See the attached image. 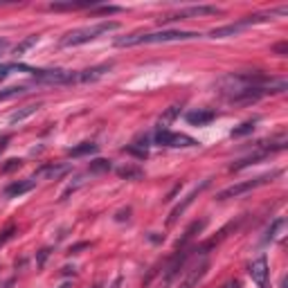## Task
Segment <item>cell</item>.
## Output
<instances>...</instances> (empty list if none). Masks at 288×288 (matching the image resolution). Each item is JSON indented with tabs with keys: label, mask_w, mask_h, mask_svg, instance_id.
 <instances>
[{
	"label": "cell",
	"mask_w": 288,
	"mask_h": 288,
	"mask_svg": "<svg viewBox=\"0 0 288 288\" xmlns=\"http://www.w3.org/2000/svg\"><path fill=\"white\" fill-rule=\"evenodd\" d=\"M23 167V160H18V158H12V160H7V165L3 167V174H12V171H16V169H20Z\"/></svg>",
	"instance_id": "29"
},
{
	"label": "cell",
	"mask_w": 288,
	"mask_h": 288,
	"mask_svg": "<svg viewBox=\"0 0 288 288\" xmlns=\"http://www.w3.org/2000/svg\"><path fill=\"white\" fill-rule=\"evenodd\" d=\"M117 176L126 178V180H140V178H144V169L138 165H126V167H119Z\"/></svg>",
	"instance_id": "20"
},
{
	"label": "cell",
	"mask_w": 288,
	"mask_h": 288,
	"mask_svg": "<svg viewBox=\"0 0 288 288\" xmlns=\"http://www.w3.org/2000/svg\"><path fill=\"white\" fill-rule=\"evenodd\" d=\"M266 151H257V153H252V155H245V158H241L239 162H234L232 167H230V171H241V169H245V167H250V165H257V162H261L266 158Z\"/></svg>",
	"instance_id": "19"
},
{
	"label": "cell",
	"mask_w": 288,
	"mask_h": 288,
	"mask_svg": "<svg viewBox=\"0 0 288 288\" xmlns=\"http://www.w3.org/2000/svg\"><path fill=\"white\" fill-rule=\"evenodd\" d=\"M27 88H29V86H12V88H7V90H0V102L25 95V92H27Z\"/></svg>",
	"instance_id": "24"
},
{
	"label": "cell",
	"mask_w": 288,
	"mask_h": 288,
	"mask_svg": "<svg viewBox=\"0 0 288 288\" xmlns=\"http://www.w3.org/2000/svg\"><path fill=\"white\" fill-rule=\"evenodd\" d=\"M115 29H119V23H117V20H104V23L86 25V27H77V29L68 32L63 39H61V48H75V45L90 43V41L99 39L102 34L115 32Z\"/></svg>",
	"instance_id": "3"
},
{
	"label": "cell",
	"mask_w": 288,
	"mask_h": 288,
	"mask_svg": "<svg viewBox=\"0 0 288 288\" xmlns=\"http://www.w3.org/2000/svg\"><path fill=\"white\" fill-rule=\"evenodd\" d=\"M36 43H39V36H27V39L20 41L16 48H14V56H23L25 52L32 48V45H36Z\"/></svg>",
	"instance_id": "26"
},
{
	"label": "cell",
	"mask_w": 288,
	"mask_h": 288,
	"mask_svg": "<svg viewBox=\"0 0 288 288\" xmlns=\"http://www.w3.org/2000/svg\"><path fill=\"white\" fill-rule=\"evenodd\" d=\"M59 288H70V284H61Z\"/></svg>",
	"instance_id": "40"
},
{
	"label": "cell",
	"mask_w": 288,
	"mask_h": 288,
	"mask_svg": "<svg viewBox=\"0 0 288 288\" xmlns=\"http://www.w3.org/2000/svg\"><path fill=\"white\" fill-rule=\"evenodd\" d=\"M119 286H122V277L117 275V277H115V279H113V284L108 286V288H119Z\"/></svg>",
	"instance_id": "37"
},
{
	"label": "cell",
	"mask_w": 288,
	"mask_h": 288,
	"mask_svg": "<svg viewBox=\"0 0 288 288\" xmlns=\"http://www.w3.org/2000/svg\"><path fill=\"white\" fill-rule=\"evenodd\" d=\"M92 288H102V284H95V286H92Z\"/></svg>",
	"instance_id": "41"
},
{
	"label": "cell",
	"mask_w": 288,
	"mask_h": 288,
	"mask_svg": "<svg viewBox=\"0 0 288 288\" xmlns=\"http://www.w3.org/2000/svg\"><path fill=\"white\" fill-rule=\"evenodd\" d=\"M113 169V162L111 160H104V158H97L90 162V167H88V174H106V171Z\"/></svg>",
	"instance_id": "23"
},
{
	"label": "cell",
	"mask_w": 288,
	"mask_h": 288,
	"mask_svg": "<svg viewBox=\"0 0 288 288\" xmlns=\"http://www.w3.org/2000/svg\"><path fill=\"white\" fill-rule=\"evenodd\" d=\"M272 52H275L277 56H286V52H288V43H286V41H284V43L275 45V48H272Z\"/></svg>",
	"instance_id": "32"
},
{
	"label": "cell",
	"mask_w": 288,
	"mask_h": 288,
	"mask_svg": "<svg viewBox=\"0 0 288 288\" xmlns=\"http://www.w3.org/2000/svg\"><path fill=\"white\" fill-rule=\"evenodd\" d=\"M68 171H70V167H68V165H56V162H50V165L39 167L34 178H50V180H56V178L66 176Z\"/></svg>",
	"instance_id": "13"
},
{
	"label": "cell",
	"mask_w": 288,
	"mask_h": 288,
	"mask_svg": "<svg viewBox=\"0 0 288 288\" xmlns=\"http://www.w3.org/2000/svg\"><path fill=\"white\" fill-rule=\"evenodd\" d=\"M9 48H12V45H9V41H7V39H0V56L7 54Z\"/></svg>",
	"instance_id": "33"
},
{
	"label": "cell",
	"mask_w": 288,
	"mask_h": 288,
	"mask_svg": "<svg viewBox=\"0 0 288 288\" xmlns=\"http://www.w3.org/2000/svg\"><path fill=\"white\" fill-rule=\"evenodd\" d=\"M250 277H252V281L259 288H268V275H270V268H268V259H266V254H261L259 259H254L252 264H250Z\"/></svg>",
	"instance_id": "9"
},
{
	"label": "cell",
	"mask_w": 288,
	"mask_h": 288,
	"mask_svg": "<svg viewBox=\"0 0 288 288\" xmlns=\"http://www.w3.org/2000/svg\"><path fill=\"white\" fill-rule=\"evenodd\" d=\"M198 32H185V29H160L151 34H131L122 36L115 41L117 48H131V45H142V43H171V41H191L198 39Z\"/></svg>",
	"instance_id": "2"
},
{
	"label": "cell",
	"mask_w": 288,
	"mask_h": 288,
	"mask_svg": "<svg viewBox=\"0 0 288 288\" xmlns=\"http://www.w3.org/2000/svg\"><path fill=\"white\" fill-rule=\"evenodd\" d=\"M39 108H41V104H29V106H23L20 111H16V113L9 115V122H12V124L23 122V119H27L29 115H34L36 111H39Z\"/></svg>",
	"instance_id": "21"
},
{
	"label": "cell",
	"mask_w": 288,
	"mask_h": 288,
	"mask_svg": "<svg viewBox=\"0 0 288 288\" xmlns=\"http://www.w3.org/2000/svg\"><path fill=\"white\" fill-rule=\"evenodd\" d=\"M272 20V12L270 14H257V16H245L237 20V23H230V25H223V27H216L209 32V39H225V36H237L239 32H243L245 27L250 25H257V23H268Z\"/></svg>",
	"instance_id": "5"
},
{
	"label": "cell",
	"mask_w": 288,
	"mask_h": 288,
	"mask_svg": "<svg viewBox=\"0 0 288 288\" xmlns=\"http://www.w3.org/2000/svg\"><path fill=\"white\" fill-rule=\"evenodd\" d=\"M284 218H275V221H272V225L268 228V232H266V237H264V243H270V241H275L277 239V232H279V228H284Z\"/></svg>",
	"instance_id": "27"
},
{
	"label": "cell",
	"mask_w": 288,
	"mask_h": 288,
	"mask_svg": "<svg viewBox=\"0 0 288 288\" xmlns=\"http://www.w3.org/2000/svg\"><path fill=\"white\" fill-rule=\"evenodd\" d=\"M122 7H115V5H108V7H97V14H119Z\"/></svg>",
	"instance_id": "31"
},
{
	"label": "cell",
	"mask_w": 288,
	"mask_h": 288,
	"mask_svg": "<svg viewBox=\"0 0 288 288\" xmlns=\"http://www.w3.org/2000/svg\"><path fill=\"white\" fill-rule=\"evenodd\" d=\"M129 214H131V207H126V209H122V212H117V221H129Z\"/></svg>",
	"instance_id": "34"
},
{
	"label": "cell",
	"mask_w": 288,
	"mask_h": 288,
	"mask_svg": "<svg viewBox=\"0 0 288 288\" xmlns=\"http://www.w3.org/2000/svg\"><path fill=\"white\" fill-rule=\"evenodd\" d=\"M111 68H113V63H102V66H95V68H88V70H79L77 72V83H92V81L102 79Z\"/></svg>",
	"instance_id": "11"
},
{
	"label": "cell",
	"mask_w": 288,
	"mask_h": 288,
	"mask_svg": "<svg viewBox=\"0 0 288 288\" xmlns=\"http://www.w3.org/2000/svg\"><path fill=\"white\" fill-rule=\"evenodd\" d=\"M205 228V221H194L189 228H187V232H185V237H182L180 241H178V245H176V252H180V250H187L189 248V243H191V239L196 237L201 230Z\"/></svg>",
	"instance_id": "16"
},
{
	"label": "cell",
	"mask_w": 288,
	"mask_h": 288,
	"mask_svg": "<svg viewBox=\"0 0 288 288\" xmlns=\"http://www.w3.org/2000/svg\"><path fill=\"white\" fill-rule=\"evenodd\" d=\"M99 7V3H52V12H72V9H90Z\"/></svg>",
	"instance_id": "18"
},
{
	"label": "cell",
	"mask_w": 288,
	"mask_h": 288,
	"mask_svg": "<svg viewBox=\"0 0 288 288\" xmlns=\"http://www.w3.org/2000/svg\"><path fill=\"white\" fill-rule=\"evenodd\" d=\"M14 234H16V225H7V228L0 232V248H3L7 241H12L14 239Z\"/></svg>",
	"instance_id": "28"
},
{
	"label": "cell",
	"mask_w": 288,
	"mask_h": 288,
	"mask_svg": "<svg viewBox=\"0 0 288 288\" xmlns=\"http://www.w3.org/2000/svg\"><path fill=\"white\" fill-rule=\"evenodd\" d=\"M218 14H221V9H218V7H209V5H198V7L178 9V12L169 14V16L160 18V25L176 23V20H187V18H198V16H218Z\"/></svg>",
	"instance_id": "8"
},
{
	"label": "cell",
	"mask_w": 288,
	"mask_h": 288,
	"mask_svg": "<svg viewBox=\"0 0 288 288\" xmlns=\"http://www.w3.org/2000/svg\"><path fill=\"white\" fill-rule=\"evenodd\" d=\"M209 182H212V180H209V178H207V180H203L198 187H194V191L189 194V196H187L185 201L180 203V205H176L174 209H171V214H169V218H167V223H169V225H174V223L178 221V216H180V214H185V209L189 207L194 201H196V196H198V194H201L203 189H207V187H209Z\"/></svg>",
	"instance_id": "10"
},
{
	"label": "cell",
	"mask_w": 288,
	"mask_h": 288,
	"mask_svg": "<svg viewBox=\"0 0 288 288\" xmlns=\"http://www.w3.org/2000/svg\"><path fill=\"white\" fill-rule=\"evenodd\" d=\"M185 119L191 124V126H207L209 122H214V119H216V113L209 111V108H196V111L187 113Z\"/></svg>",
	"instance_id": "12"
},
{
	"label": "cell",
	"mask_w": 288,
	"mask_h": 288,
	"mask_svg": "<svg viewBox=\"0 0 288 288\" xmlns=\"http://www.w3.org/2000/svg\"><path fill=\"white\" fill-rule=\"evenodd\" d=\"M153 142L158 146H171V149H189L196 146L198 142L185 133H171L169 129H158L153 135Z\"/></svg>",
	"instance_id": "6"
},
{
	"label": "cell",
	"mask_w": 288,
	"mask_h": 288,
	"mask_svg": "<svg viewBox=\"0 0 288 288\" xmlns=\"http://www.w3.org/2000/svg\"><path fill=\"white\" fill-rule=\"evenodd\" d=\"M7 142H9V138H7V135H5V138L0 140V153H3V151L7 149Z\"/></svg>",
	"instance_id": "38"
},
{
	"label": "cell",
	"mask_w": 288,
	"mask_h": 288,
	"mask_svg": "<svg viewBox=\"0 0 288 288\" xmlns=\"http://www.w3.org/2000/svg\"><path fill=\"white\" fill-rule=\"evenodd\" d=\"M254 124H257V119H250V122H243L241 126H237V129H232V138H245V135H250L254 131Z\"/></svg>",
	"instance_id": "25"
},
{
	"label": "cell",
	"mask_w": 288,
	"mask_h": 288,
	"mask_svg": "<svg viewBox=\"0 0 288 288\" xmlns=\"http://www.w3.org/2000/svg\"><path fill=\"white\" fill-rule=\"evenodd\" d=\"M48 254H50V250H41L39 252V266H43V261L48 259Z\"/></svg>",
	"instance_id": "36"
},
{
	"label": "cell",
	"mask_w": 288,
	"mask_h": 288,
	"mask_svg": "<svg viewBox=\"0 0 288 288\" xmlns=\"http://www.w3.org/2000/svg\"><path fill=\"white\" fill-rule=\"evenodd\" d=\"M218 86V92L228 99L237 97L239 92L248 90V88H266V90H270L272 95L275 92H284L288 88L286 79H275V77H268L266 72H230V75H223L221 79L216 81Z\"/></svg>",
	"instance_id": "1"
},
{
	"label": "cell",
	"mask_w": 288,
	"mask_h": 288,
	"mask_svg": "<svg viewBox=\"0 0 288 288\" xmlns=\"http://www.w3.org/2000/svg\"><path fill=\"white\" fill-rule=\"evenodd\" d=\"M124 153H133V155H138V158H146V149H142V146H135V144H131V146H124Z\"/></svg>",
	"instance_id": "30"
},
{
	"label": "cell",
	"mask_w": 288,
	"mask_h": 288,
	"mask_svg": "<svg viewBox=\"0 0 288 288\" xmlns=\"http://www.w3.org/2000/svg\"><path fill=\"white\" fill-rule=\"evenodd\" d=\"M97 151H99V146L95 142H81V144L72 146V149H68V155L70 158H83V155H92Z\"/></svg>",
	"instance_id": "17"
},
{
	"label": "cell",
	"mask_w": 288,
	"mask_h": 288,
	"mask_svg": "<svg viewBox=\"0 0 288 288\" xmlns=\"http://www.w3.org/2000/svg\"><path fill=\"white\" fill-rule=\"evenodd\" d=\"M12 72H29V75L36 77V72H39V68H32V66H25V63H0V81L7 79Z\"/></svg>",
	"instance_id": "15"
},
{
	"label": "cell",
	"mask_w": 288,
	"mask_h": 288,
	"mask_svg": "<svg viewBox=\"0 0 288 288\" xmlns=\"http://www.w3.org/2000/svg\"><path fill=\"white\" fill-rule=\"evenodd\" d=\"M151 241H155V243H158V241H165V237H155V232H151V237H149Z\"/></svg>",
	"instance_id": "39"
},
{
	"label": "cell",
	"mask_w": 288,
	"mask_h": 288,
	"mask_svg": "<svg viewBox=\"0 0 288 288\" xmlns=\"http://www.w3.org/2000/svg\"><path fill=\"white\" fill-rule=\"evenodd\" d=\"M207 270H209V257L201 254V259H196L189 268L182 272V279H180V286L178 288H196L198 281L207 275Z\"/></svg>",
	"instance_id": "7"
},
{
	"label": "cell",
	"mask_w": 288,
	"mask_h": 288,
	"mask_svg": "<svg viewBox=\"0 0 288 288\" xmlns=\"http://www.w3.org/2000/svg\"><path fill=\"white\" fill-rule=\"evenodd\" d=\"M279 174H281V171H279V169H275V171H270V174H264V176L254 178V180H245V182H239V185H232V187H228V189L218 191V194H216V201L239 198V196H243V194H248V191L257 189V187H261V185H266V182H270L272 178H277Z\"/></svg>",
	"instance_id": "4"
},
{
	"label": "cell",
	"mask_w": 288,
	"mask_h": 288,
	"mask_svg": "<svg viewBox=\"0 0 288 288\" xmlns=\"http://www.w3.org/2000/svg\"><path fill=\"white\" fill-rule=\"evenodd\" d=\"M178 113H180V108H178V106H169L158 117V129H169L171 124H174V119L178 117Z\"/></svg>",
	"instance_id": "22"
},
{
	"label": "cell",
	"mask_w": 288,
	"mask_h": 288,
	"mask_svg": "<svg viewBox=\"0 0 288 288\" xmlns=\"http://www.w3.org/2000/svg\"><path fill=\"white\" fill-rule=\"evenodd\" d=\"M34 185H36V180H16V182H12V185L5 187V196H7V198L23 196V194L32 191Z\"/></svg>",
	"instance_id": "14"
},
{
	"label": "cell",
	"mask_w": 288,
	"mask_h": 288,
	"mask_svg": "<svg viewBox=\"0 0 288 288\" xmlns=\"http://www.w3.org/2000/svg\"><path fill=\"white\" fill-rule=\"evenodd\" d=\"M83 248H90V243H88V241H83V243H77V245H72V248H70V252L75 254V252H79V250H83Z\"/></svg>",
	"instance_id": "35"
}]
</instances>
